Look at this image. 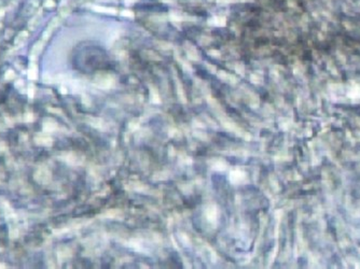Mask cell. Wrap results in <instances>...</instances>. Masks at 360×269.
Masks as SVG:
<instances>
[{
  "mask_svg": "<svg viewBox=\"0 0 360 269\" xmlns=\"http://www.w3.org/2000/svg\"><path fill=\"white\" fill-rule=\"evenodd\" d=\"M4 267H5V266H4V265H1V264H0V268H4Z\"/></svg>",
  "mask_w": 360,
  "mask_h": 269,
  "instance_id": "8fae6325",
  "label": "cell"
},
{
  "mask_svg": "<svg viewBox=\"0 0 360 269\" xmlns=\"http://www.w3.org/2000/svg\"><path fill=\"white\" fill-rule=\"evenodd\" d=\"M56 127H57V124L55 121L53 120H51V118H48V120H45L44 123H43V130L44 131H53L56 129Z\"/></svg>",
  "mask_w": 360,
  "mask_h": 269,
  "instance_id": "3957f363",
  "label": "cell"
},
{
  "mask_svg": "<svg viewBox=\"0 0 360 269\" xmlns=\"http://www.w3.org/2000/svg\"><path fill=\"white\" fill-rule=\"evenodd\" d=\"M25 121H26V122H31V121H33V115L31 114V113L25 114Z\"/></svg>",
  "mask_w": 360,
  "mask_h": 269,
  "instance_id": "9c48e42d",
  "label": "cell"
},
{
  "mask_svg": "<svg viewBox=\"0 0 360 269\" xmlns=\"http://www.w3.org/2000/svg\"><path fill=\"white\" fill-rule=\"evenodd\" d=\"M26 38H27V33H20V35L17 36L16 39H15V44H17V45L22 44V43L26 40Z\"/></svg>",
  "mask_w": 360,
  "mask_h": 269,
  "instance_id": "52a82bcc",
  "label": "cell"
},
{
  "mask_svg": "<svg viewBox=\"0 0 360 269\" xmlns=\"http://www.w3.org/2000/svg\"><path fill=\"white\" fill-rule=\"evenodd\" d=\"M13 77H14V73H13V71H11V70H10V71H8V72L5 73V79H8V80H11V79H13Z\"/></svg>",
  "mask_w": 360,
  "mask_h": 269,
  "instance_id": "30bf717a",
  "label": "cell"
},
{
  "mask_svg": "<svg viewBox=\"0 0 360 269\" xmlns=\"http://www.w3.org/2000/svg\"><path fill=\"white\" fill-rule=\"evenodd\" d=\"M33 96H35V86L30 85L28 88V97L31 99V98H33Z\"/></svg>",
  "mask_w": 360,
  "mask_h": 269,
  "instance_id": "ba28073f",
  "label": "cell"
},
{
  "mask_svg": "<svg viewBox=\"0 0 360 269\" xmlns=\"http://www.w3.org/2000/svg\"><path fill=\"white\" fill-rule=\"evenodd\" d=\"M42 48H43V43H42V42H38V43H36V44L33 45V50H31V55H33V56H37V55H39V53L42 51Z\"/></svg>",
  "mask_w": 360,
  "mask_h": 269,
  "instance_id": "5b68a950",
  "label": "cell"
},
{
  "mask_svg": "<svg viewBox=\"0 0 360 269\" xmlns=\"http://www.w3.org/2000/svg\"><path fill=\"white\" fill-rule=\"evenodd\" d=\"M33 177L39 184H48L51 181V172L44 167L39 168L37 171L35 172Z\"/></svg>",
  "mask_w": 360,
  "mask_h": 269,
  "instance_id": "6da1fadb",
  "label": "cell"
},
{
  "mask_svg": "<svg viewBox=\"0 0 360 269\" xmlns=\"http://www.w3.org/2000/svg\"><path fill=\"white\" fill-rule=\"evenodd\" d=\"M38 77V69L36 65H30L28 69V77L30 80H36Z\"/></svg>",
  "mask_w": 360,
  "mask_h": 269,
  "instance_id": "277c9868",
  "label": "cell"
},
{
  "mask_svg": "<svg viewBox=\"0 0 360 269\" xmlns=\"http://www.w3.org/2000/svg\"><path fill=\"white\" fill-rule=\"evenodd\" d=\"M35 141L37 144L43 145V147H50V145H52V142H53L52 138H50L48 136H37Z\"/></svg>",
  "mask_w": 360,
  "mask_h": 269,
  "instance_id": "7a4b0ae2",
  "label": "cell"
},
{
  "mask_svg": "<svg viewBox=\"0 0 360 269\" xmlns=\"http://www.w3.org/2000/svg\"><path fill=\"white\" fill-rule=\"evenodd\" d=\"M78 156L77 155H74V154H69L66 156V160H67V163L71 164V165H76V164H78Z\"/></svg>",
  "mask_w": 360,
  "mask_h": 269,
  "instance_id": "8992f818",
  "label": "cell"
}]
</instances>
